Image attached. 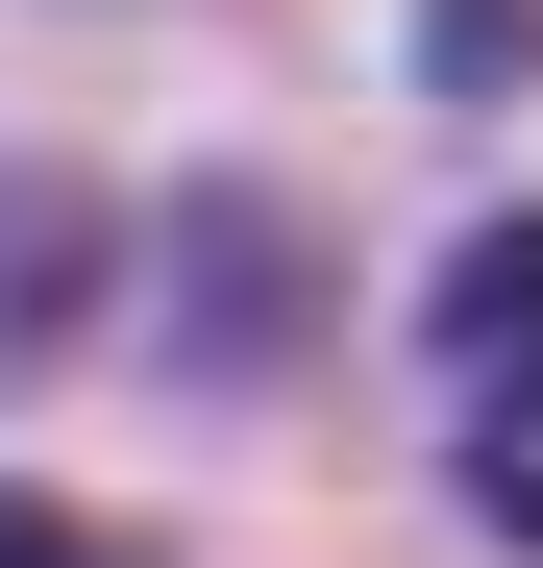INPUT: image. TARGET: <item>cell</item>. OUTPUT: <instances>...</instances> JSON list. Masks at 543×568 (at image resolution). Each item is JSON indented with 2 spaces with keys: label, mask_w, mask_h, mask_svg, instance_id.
Masks as SVG:
<instances>
[{
  "label": "cell",
  "mask_w": 543,
  "mask_h": 568,
  "mask_svg": "<svg viewBox=\"0 0 543 568\" xmlns=\"http://www.w3.org/2000/svg\"><path fill=\"white\" fill-rule=\"evenodd\" d=\"M0 568H124V544H74L50 495H0Z\"/></svg>",
  "instance_id": "2"
},
{
  "label": "cell",
  "mask_w": 543,
  "mask_h": 568,
  "mask_svg": "<svg viewBox=\"0 0 543 568\" xmlns=\"http://www.w3.org/2000/svg\"><path fill=\"white\" fill-rule=\"evenodd\" d=\"M444 469H470L494 544H543V223L444 247Z\"/></svg>",
  "instance_id": "1"
}]
</instances>
